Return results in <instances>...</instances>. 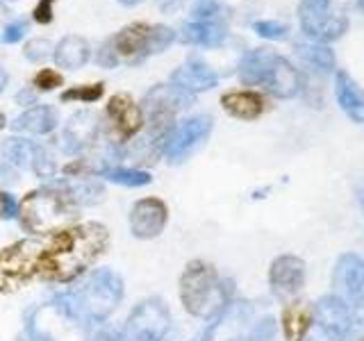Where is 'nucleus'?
<instances>
[{"instance_id": "f257e3e1", "label": "nucleus", "mask_w": 364, "mask_h": 341, "mask_svg": "<svg viewBox=\"0 0 364 341\" xmlns=\"http://www.w3.org/2000/svg\"><path fill=\"white\" fill-rule=\"evenodd\" d=\"M107 244V230L98 223H87L80 227H66L57 232L46 246L39 273L55 282H68L77 278Z\"/></svg>"}, {"instance_id": "f03ea898", "label": "nucleus", "mask_w": 364, "mask_h": 341, "mask_svg": "<svg viewBox=\"0 0 364 341\" xmlns=\"http://www.w3.org/2000/svg\"><path fill=\"white\" fill-rule=\"evenodd\" d=\"M239 77L244 85L264 87L269 94L278 98H291L301 89L299 71L271 50H248L239 62Z\"/></svg>"}, {"instance_id": "7ed1b4c3", "label": "nucleus", "mask_w": 364, "mask_h": 341, "mask_svg": "<svg viewBox=\"0 0 364 341\" xmlns=\"http://www.w3.org/2000/svg\"><path fill=\"white\" fill-rule=\"evenodd\" d=\"M75 219L73 196L68 191L41 189L28 193L21 202V223L30 232L48 234L62 232Z\"/></svg>"}, {"instance_id": "20e7f679", "label": "nucleus", "mask_w": 364, "mask_h": 341, "mask_svg": "<svg viewBox=\"0 0 364 341\" xmlns=\"http://www.w3.org/2000/svg\"><path fill=\"white\" fill-rule=\"evenodd\" d=\"M176 39V32L166 26H148V23H132L123 28L117 37L105 43L114 55V60L123 64H139L146 57L166 50Z\"/></svg>"}, {"instance_id": "39448f33", "label": "nucleus", "mask_w": 364, "mask_h": 341, "mask_svg": "<svg viewBox=\"0 0 364 341\" xmlns=\"http://www.w3.org/2000/svg\"><path fill=\"white\" fill-rule=\"evenodd\" d=\"M180 298L193 316H210L214 310H219L223 305V289L214 266L205 261H191L182 273Z\"/></svg>"}, {"instance_id": "423d86ee", "label": "nucleus", "mask_w": 364, "mask_h": 341, "mask_svg": "<svg viewBox=\"0 0 364 341\" xmlns=\"http://www.w3.org/2000/svg\"><path fill=\"white\" fill-rule=\"evenodd\" d=\"M299 21L303 32L314 43L337 41L348 30V18L341 14L335 0H301Z\"/></svg>"}, {"instance_id": "0eeeda50", "label": "nucleus", "mask_w": 364, "mask_h": 341, "mask_svg": "<svg viewBox=\"0 0 364 341\" xmlns=\"http://www.w3.org/2000/svg\"><path fill=\"white\" fill-rule=\"evenodd\" d=\"M350 330V310L337 296L321 298L312 310V325L307 341H344Z\"/></svg>"}, {"instance_id": "6e6552de", "label": "nucleus", "mask_w": 364, "mask_h": 341, "mask_svg": "<svg viewBox=\"0 0 364 341\" xmlns=\"http://www.w3.org/2000/svg\"><path fill=\"white\" fill-rule=\"evenodd\" d=\"M46 246L39 242H18L5 250H0V278L18 282L30 278L39 269V261Z\"/></svg>"}, {"instance_id": "1a4fd4ad", "label": "nucleus", "mask_w": 364, "mask_h": 341, "mask_svg": "<svg viewBox=\"0 0 364 341\" xmlns=\"http://www.w3.org/2000/svg\"><path fill=\"white\" fill-rule=\"evenodd\" d=\"M212 132V119L210 117H193L166 136L164 153L168 155L171 162H185V159L196 151L203 141L208 139Z\"/></svg>"}, {"instance_id": "9d476101", "label": "nucleus", "mask_w": 364, "mask_h": 341, "mask_svg": "<svg viewBox=\"0 0 364 341\" xmlns=\"http://www.w3.org/2000/svg\"><path fill=\"white\" fill-rule=\"evenodd\" d=\"M333 287L337 298L348 307L364 305V261L358 255H344L335 266Z\"/></svg>"}, {"instance_id": "9b49d317", "label": "nucleus", "mask_w": 364, "mask_h": 341, "mask_svg": "<svg viewBox=\"0 0 364 341\" xmlns=\"http://www.w3.org/2000/svg\"><path fill=\"white\" fill-rule=\"evenodd\" d=\"M121 298V282L109 271L96 273L82 289V307L91 316H105Z\"/></svg>"}, {"instance_id": "f8f14e48", "label": "nucleus", "mask_w": 364, "mask_h": 341, "mask_svg": "<svg viewBox=\"0 0 364 341\" xmlns=\"http://www.w3.org/2000/svg\"><path fill=\"white\" fill-rule=\"evenodd\" d=\"M225 37H228V28L219 11H212V14H193V21L185 23L180 30V39L185 43L205 45V48L221 45Z\"/></svg>"}, {"instance_id": "ddd939ff", "label": "nucleus", "mask_w": 364, "mask_h": 341, "mask_svg": "<svg viewBox=\"0 0 364 341\" xmlns=\"http://www.w3.org/2000/svg\"><path fill=\"white\" fill-rule=\"evenodd\" d=\"M271 289L276 291L280 298H289V296L299 293L305 282V264L303 259L294 255H282L271 264Z\"/></svg>"}, {"instance_id": "4468645a", "label": "nucleus", "mask_w": 364, "mask_h": 341, "mask_svg": "<svg viewBox=\"0 0 364 341\" xmlns=\"http://www.w3.org/2000/svg\"><path fill=\"white\" fill-rule=\"evenodd\" d=\"M168 316L162 303H146L130 318L132 341H157L166 332Z\"/></svg>"}, {"instance_id": "2eb2a0df", "label": "nucleus", "mask_w": 364, "mask_h": 341, "mask_svg": "<svg viewBox=\"0 0 364 341\" xmlns=\"http://www.w3.org/2000/svg\"><path fill=\"white\" fill-rule=\"evenodd\" d=\"M164 223H166V207H164L162 200L146 198V200H139L132 207L130 227H132L134 237L153 239L164 230Z\"/></svg>"}, {"instance_id": "dca6fc26", "label": "nucleus", "mask_w": 364, "mask_h": 341, "mask_svg": "<svg viewBox=\"0 0 364 341\" xmlns=\"http://www.w3.org/2000/svg\"><path fill=\"white\" fill-rule=\"evenodd\" d=\"M171 80H173V85L178 89L185 91V94H198V91H208V89H212L216 82H219L216 73L205 62H200V60L185 62L180 68H176V73L171 75Z\"/></svg>"}, {"instance_id": "f3484780", "label": "nucleus", "mask_w": 364, "mask_h": 341, "mask_svg": "<svg viewBox=\"0 0 364 341\" xmlns=\"http://www.w3.org/2000/svg\"><path fill=\"white\" fill-rule=\"evenodd\" d=\"M107 117L112 119L114 128H117L121 139H128V136L136 134L144 123L141 109L134 105V100L125 94H117L107 105Z\"/></svg>"}, {"instance_id": "a211bd4d", "label": "nucleus", "mask_w": 364, "mask_h": 341, "mask_svg": "<svg viewBox=\"0 0 364 341\" xmlns=\"http://www.w3.org/2000/svg\"><path fill=\"white\" fill-rule=\"evenodd\" d=\"M335 96L346 117L364 125V91L346 71L335 73Z\"/></svg>"}, {"instance_id": "6ab92c4d", "label": "nucleus", "mask_w": 364, "mask_h": 341, "mask_svg": "<svg viewBox=\"0 0 364 341\" xmlns=\"http://www.w3.org/2000/svg\"><path fill=\"white\" fill-rule=\"evenodd\" d=\"M221 105L235 119L253 121L264 112V98L255 91H228L221 98Z\"/></svg>"}, {"instance_id": "aec40b11", "label": "nucleus", "mask_w": 364, "mask_h": 341, "mask_svg": "<svg viewBox=\"0 0 364 341\" xmlns=\"http://www.w3.org/2000/svg\"><path fill=\"white\" fill-rule=\"evenodd\" d=\"M57 121H60L57 119V109L48 105H39V107H30L28 112H23L21 117L11 123V128L30 132V134H48L50 130H55Z\"/></svg>"}, {"instance_id": "412c9836", "label": "nucleus", "mask_w": 364, "mask_h": 341, "mask_svg": "<svg viewBox=\"0 0 364 341\" xmlns=\"http://www.w3.org/2000/svg\"><path fill=\"white\" fill-rule=\"evenodd\" d=\"M89 60V45L82 37H71L62 39L55 48V62L60 68H68V71H77L82 68Z\"/></svg>"}, {"instance_id": "4be33fe9", "label": "nucleus", "mask_w": 364, "mask_h": 341, "mask_svg": "<svg viewBox=\"0 0 364 341\" xmlns=\"http://www.w3.org/2000/svg\"><path fill=\"white\" fill-rule=\"evenodd\" d=\"M312 325V310L305 303H291L282 314V330L287 341H303Z\"/></svg>"}, {"instance_id": "5701e85b", "label": "nucleus", "mask_w": 364, "mask_h": 341, "mask_svg": "<svg viewBox=\"0 0 364 341\" xmlns=\"http://www.w3.org/2000/svg\"><path fill=\"white\" fill-rule=\"evenodd\" d=\"M96 121H98L96 114H91V112H80L68 121L66 132H64V141H71L68 144V151H77L80 146H85L87 141L94 139L96 128H98Z\"/></svg>"}, {"instance_id": "b1692460", "label": "nucleus", "mask_w": 364, "mask_h": 341, "mask_svg": "<svg viewBox=\"0 0 364 341\" xmlns=\"http://www.w3.org/2000/svg\"><path fill=\"white\" fill-rule=\"evenodd\" d=\"M296 50H299L301 60L305 64H310L312 68H316V71L328 73L335 68V53L330 50L326 43H299Z\"/></svg>"}, {"instance_id": "393cba45", "label": "nucleus", "mask_w": 364, "mask_h": 341, "mask_svg": "<svg viewBox=\"0 0 364 341\" xmlns=\"http://www.w3.org/2000/svg\"><path fill=\"white\" fill-rule=\"evenodd\" d=\"M3 155L9 164L21 166V168H28L32 166V159H34V148L23 141V139H7L3 146Z\"/></svg>"}, {"instance_id": "a878e982", "label": "nucleus", "mask_w": 364, "mask_h": 341, "mask_svg": "<svg viewBox=\"0 0 364 341\" xmlns=\"http://www.w3.org/2000/svg\"><path fill=\"white\" fill-rule=\"evenodd\" d=\"M112 182H121V185L128 187H141L151 182V175L144 173V170H132V168H112L105 173Z\"/></svg>"}, {"instance_id": "bb28decb", "label": "nucleus", "mask_w": 364, "mask_h": 341, "mask_svg": "<svg viewBox=\"0 0 364 341\" xmlns=\"http://www.w3.org/2000/svg\"><path fill=\"white\" fill-rule=\"evenodd\" d=\"M253 30L259 34L262 39H271V41L287 39V32H289V28L280 21H255Z\"/></svg>"}, {"instance_id": "cd10ccee", "label": "nucleus", "mask_w": 364, "mask_h": 341, "mask_svg": "<svg viewBox=\"0 0 364 341\" xmlns=\"http://www.w3.org/2000/svg\"><path fill=\"white\" fill-rule=\"evenodd\" d=\"M102 91H105V85H91V87H73L62 94V100H85V102H96Z\"/></svg>"}, {"instance_id": "c85d7f7f", "label": "nucleus", "mask_w": 364, "mask_h": 341, "mask_svg": "<svg viewBox=\"0 0 364 341\" xmlns=\"http://www.w3.org/2000/svg\"><path fill=\"white\" fill-rule=\"evenodd\" d=\"M32 85L39 91H50L55 87H62V75L57 71H53V68H43V71H39L37 75H34Z\"/></svg>"}, {"instance_id": "c756f323", "label": "nucleus", "mask_w": 364, "mask_h": 341, "mask_svg": "<svg viewBox=\"0 0 364 341\" xmlns=\"http://www.w3.org/2000/svg\"><path fill=\"white\" fill-rule=\"evenodd\" d=\"M50 50H53V43L48 39H30V43L26 45V57L30 62H39L43 57H48Z\"/></svg>"}, {"instance_id": "7c9ffc66", "label": "nucleus", "mask_w": 364, "mask_h": 341, "mask_svg": "<svg viewBox=\"0 0 364 341\" xmlns=\"http://www.w3.org/2000/svg\"><path fill=\"white\" fill-rule=\"evenodd\" d=\"M26 32H28V21L26 18L11 21L9 26L5 28V32H3V43H16V41H21L23 37H26Z\"/></svg>"}, {"instance_id": "2f4dec72", "label": "nucleus", "mask_w": 364, "mask_h": 341, "mask_svg": "<svg viewBox=\"0 0 364 341\" xmlns=\"http://www.w3.org/2000/svg\"><path fill=\"white\" fill-rule=\"evenodd\" d=\"M53 3L55 0H39V5L34 7V21L46 26V23L53 21Z\"/></svg>"}, {"instance_id": "473e14b6", "label": "nucleus", "mask_w": 364, "mask_h": 341, "mask_svg": "<svg viewBox=\"0 0 364 341\" xmlns=\"http://www.w3.org/2000/svg\"><path fill=\"white\" fill-rule=\"evenodd\" d=\"M9 198L7 196H3V193H0V216H3V214H7L9 212Z\"/></svg>"}, {"instance_id": "72a5a7b5", "label": "nucleus", "mask_w": 364, "mask_h": 341, "mask_svg": "<svg viewBox=\"0 0 364 341\" xmlns=\"http://www.w3.org/2000/svg\"><path fill=\"white\" fill-rule=\"evenodd\" d=\"M32 100H34V96L30 94V89L21 91V94H18V102H32Z\"/></svg>"}, {"instance_id": "f704fd0d", "label": "nucleus", "mask_w": 364, "mask_h": 341, "mask_svg": "<svg viewBox=\"0 0 364 341\" xmlns=\"http://www.w3.org/2000/svg\"><path fill=\"white\" fill-rule=\"evenodd\" d=\"M5 85H7V73H5V68L0 66V94H3V89H5Z\"/></svg>"}, {"instance_id": "c9c22d12", "label": "nucleus", "mask_w": 364, "mask_h": 341, "mask_svg": "<svg viewBox=\"0 0 364 341\" xmlns=\"http://www.w3.org/2000/svg\"><path fill=\"white\" fill-rule=\"evenodd\" d=\"M121 5H136V3H141V0H119Z\"/></svg>"}, {"instance_id": "e433bc0d", "label": "nucleus", "mask_w": 364, "mask_h": 341, "mask_svg": "<svg viewBox=\"0 0 364 341\" xmlns=\"http://www.w3.org/2000/svg\"><path fill=\"white\" fill-rule=\"evenodd\" d=\"M5 125H7V119L3 117V114H0V130H3V128H5Z\"/></svg>"}, {"instance_id": "4c0bfd02", "label": "nucleus", "mask_w": 364, "mask_h": 341, "mask_svg": "<svg viewBox=\"0 0 364 341\" xmlns=\"http://www.w3.org/2000/svg\"><path fill=\"white\" fill-rule=\"evenodd\" d=\"M358 7H360V9L364 11V0H358Z\"/></svg>"}, {"instance_id": "58836bf2", "label": "nucleus", "mask_w": 364, "mask_h": 341, "mask_svg": "<svg viewBox=\"0 0 364 341\" xmlns=\"http://www.w3.org/2000/svg\"><path fill=\"white\" fill-rule=\"evenodd\" d=\"M362 205H364V196H362Z\"/></svg>"}, {"instance_id": "ea45409f", "label": "nucleus", "mask_w": 364, "mask_h": 341, "mask_svg": "<svg viewBox=\"0 0 364 341\" xmlns=\"http://www.w3.org/2000/svg\"><path fill=\"white\" fill-rule=\"evenodd\" d=\"M362 341H364V339H362Z\"/></svg>"}]
</instances>
